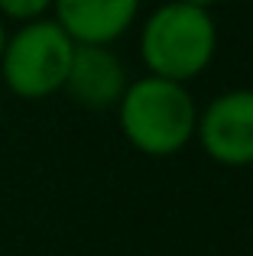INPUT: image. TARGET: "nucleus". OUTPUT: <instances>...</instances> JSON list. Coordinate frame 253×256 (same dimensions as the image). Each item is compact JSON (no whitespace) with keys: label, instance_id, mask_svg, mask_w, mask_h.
Wrapping results in <instances>:
<instances>
[{"label":"nucleus","instance_id":"nucleus-1","mask_svg":"<svg viewBox=\"0 0 253 256\" xmlns=\"http://www.w3.org/2000/svg\"><path fill=\"white\" fill-rule=\"evenodd\" d=\"M114 110L124 140L143 156H176L195 140L198 107L188 84L166 82L156 75L136 78L126 84Z\"/></svg>","mask_w":253,"mask_h":256},{"label":"nucleus","instance_id":"nucleus-2","mask_svg":"<svg viewBox=\"0 0 253 256\" xmlns=\"http://www.w3.org/2000/svg\"><path fill=\"white\" fill-rule=\"evenodd\" d=\"M214 52L218 26L211 10L169 0L143 20L140 58H143L146 72L156 78L188 84L192 78L208 72V65L214 62Z\"/></svg>","mask_w":253,"mask_h":256},{"label":"nucleus","instance_id":"nucleus-3","mask_svg":"<svg viewBox=\"0 0 253 256\" xmlns=\"http://www.w3.org/2000/svg\"><path fill=\"white\" fill-rule=\"evenodd\" d=\"M75 39L52 16L23 23L6 36L0 56V82L23 100H42L65 88Z\"/></svg>","mask_w":253,"mask_h":256},{"label":"nucleus","instance_id":"nucleus-4","mask_svg":"<svg viewBox=\"0 0 253 256\" xmlns=\"http://www.w3.org/2000/svg\"><path fill=\"white\" fill-rule=\"evenodd\" d=\"M195 140L211 162L224 169L253 166V88L218 94L198 110Z\"/></svg>","mask_w":253,"mask_h":256},{"label":"nucleus","instance_id":"nucleus-5","mask_svg":"<svg viewBox=\"0 0 253 256\" xmlns=\"http://www.w3.org/2000/svg\"><path fill=\"white\" fill-rule=\"evenodd\" d=\"M126 84V65L110 46H75L62 91L84 110H114Z\"/></svg>","mask_w":253,"mask_h":256},{"label":"nucleus","instance_id":"nucleus-6","mask_svg":"<svg viewBox=\"0 0 253 256\" xmlns=\"http://www.w3.org/2000/svg\"><path fill=\"white\" fill-rule=\"evenodd\" d=\"M143 0H52V20L75 46H110L130 32Z\"/></svg>","mask_w":253,"mask_h":256},{"label":"nucleus","instance_id":"nucleus-7","mask_svg":"<svg viewBox=\"0 0 253 256\" xmlns=\"http://www.w3.org/2000/svg\"><path fill=\"white\" fill-rule=\"evenodd\" d=\"M52 13V0H0V20L4 23H32Z\"/></svg>","mask_w":253,"mask_h":256},{"label":"nucleus","instance_id":"nucleus-8","mask_svg":"<svg viewBox=\"0 0 253 256\" xmlns=\"http://www.w3.org/2000/svg\"><path fill=\"white\" fill-rule=\"evenodd\" d=\"M178 4H188V6H198V10H211L218 0H178Z\"/></svg>","mask_w":253,"mask_h":256},{"label":"nucleus","instance_id":"nucleus-9","mask_svg":"<svg viewBox=\"0 0 253 256\" xmlns=\"http://www.w3.org/2000/svg\"><path fill=\"white\" fill-rule=\"evenodd\" d=\"M6 36H10V32H6V23H4V20H0V56H4V46H6Z\"/></svg>","mask_w":253,"mask_h":256},{"label":"nucleus","instance_id":"nucleus-10","mask_svg":"<svg viewBox=\"0 0 253 256\" xmlns=\"http://www.w3.org/2000/svg\"><path fill=\"white\" fill-rule=\"evenodd\" d=\"M0 120H4V104H0Z\"/></svg>","mask_w":253,"mask_h":256}]
</instances>
